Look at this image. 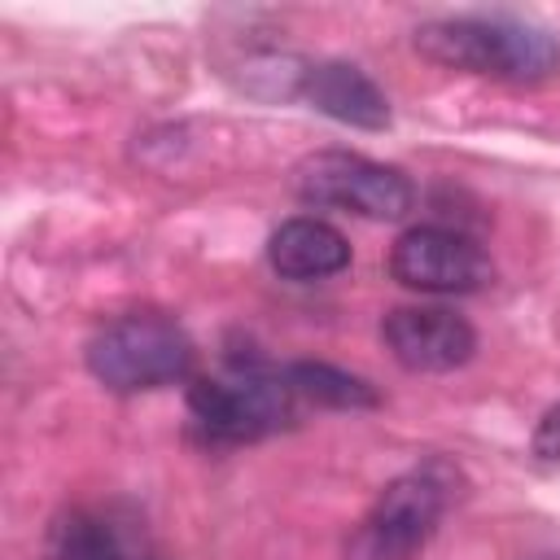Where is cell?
Here are the masks:
<instances>
[{"instance_id": "11", "label": "cell", "mask_w": 560, "mask_h": 560, "mask_svg": "<svg viewBox=\"0 0 560 560\" xmlns=\"http://www.w3.org/2000/svg\"><path fill=\"white\" fill-rule=\"evenodd\" d=\"M52 551L57 560H127L118 538L109 534V525H101L96 516H66L57 529H52Z\"/></svg>"}, {"instance_id": "1", "label": "cell", "mask_w": 560, "mask_h": 560, "mask_svg": "<svg viewBox=\"0 0 560 560\" xmlns=\"http://www.w3.org/2000/svg\"><path fill=\"white\" fill-rule=\"evenodd\" d=\"M416 48L438 66L503 83H542L560 70V35L508 13L424 22L416 31Z\"/></svg>"}, {"instance_id": "8", "label": "cell", "mask_w": 560, "mask_h": 560, "mask_svg": "<svg viewBox=\"0 0 560 560\" xmlns=\"http://www.w3.org/2000/svg\"><path fill=\"white\" fill-rule=\"evenodd\" d=\"M302 92H306V101H311L319 114H328V118H337V122L368 127V131H376V127L389 122V101H385V92H381L359 66L319 61V66L306 70Z\"/></svg>"}, {"instance_id": "10", "label": "cell", "mask_w": 560, "mask_h": 560, "mask_svg": "<svg viewBox=\"0 0 560 560\" xmlns=\"http://www.w3.org/2000/svg\"><path fill=\"white\" fill-rule=\"evenodd\" d=\"M284 381L293 385L298 398H311V402H328V407H376V394L368 381L350 376V372H337L328 363H293L284 372Z\"/></svg>"}, {"instance_id": "6", "label": "cell", "mask_w": 560, "mask_h": 560, "mask_svg": "<svg viewBox=\"0 0 560 560\" xmlns=\"http://www.w3.org/2000/svg\"><path fill=\"white\" fill-rule=\"evenodd\" d=\"M389 271L398 284L420 293H477L494 280V262L486 249L451 228H411L394 241Z\"/></svg>"}, {"instance_id": "12", "label": "cell", "mask_w": 560, "mask_h": 560, "mask_svg": "<svg viewBox=\"0 0 560 560\" xmlns=\"http://www.w3.org/2000/svg\"><path fill=\"white\" fill-rule=\"evenodd\" d=\"M534 455L538 459H560V402L547 407V416L534 429Z\"/></svg>"}, {"instance_id": "3", "label": "cell", "mask_w": 560, "mask_h": 560, "mask_svg": "<svg viewBox=\"0 0 560 560\" xmlns=\"http://www.w3.org/2000/svg\"><path fill=\"white\" fill-rule=\"evenodd\" d=\"M446 512V481L442 468H416L402 472L381 490L372 512L350 538V560H411L438 529Z\"/></svg>"}, {"instance_id": "9", "label": "cell", "mask_w": 560, "mask_h": 560, "mask_svg": "<svg viewBox=\"0 0 560 560\" xmlns=\"http://www.w3.org/2000/svg\"><path fill=\"white\" fill-rule=\"evenodd\" d=\"M267 258L289 280H324V276H337L341 267H350V245L332 223L298 214L271 232Z\"/></svg>"}, {"instance_id": "7", "label": "cell", "mask_w": 560, "mask_h": 560, "mask_svg": "<svg viewBox=\"0 0 560 560\" xmlns=\"http://www.w3.org/2000/svg\"><path fill=\"white\" fill-rule=\"evenodd\" d=\"M385 350L407 372H455L472 359L477 332L464 315L442 306H398L381 324Z\"/></svg>"}, {"instance_id": "4", "label": "cell", "mask_w": 560, "mask_h": 560, "mask_svg": "<svg viewBox=\"0 0 560 560\" xmlns=\"http://www.w3.org/2000/svg\"><path fill=\"white\" fill-rule=\"evenodd\" d=\"M298 197L315 210H350L363 219H398L411 210V184L402 171L359 153H315L298 166Z\"/></svg>"}, {"instance_id": "2", "label": "cell", "mask_w": 560, "mask_h": 560, "mask_svg": "<svg viewBox=\"0 0 560 560\" xmlns=\"http://www.w3.org/2000/svg\"><path fill=\"white\" fill-rule=\"evenodd\" d=\"M88 368L101 385L118 394L136 389H158L192 368V341L188 332L158 311H131L109 319L92 341H88Z\"/></svg>"}, {"instance_id": "5", "label": "cell", "mask_w": 560, "mask_h": 560, "mask_svg": "<svg viewBox=\"0 0 560 560\" xmlns=\"http://www.w3.org/2000/svg\"><path fill=\"white\" fill-rule=\"evenodd\" d=\"M192 420L219 438V442H249L262 433H276L293 420L298 394L284 376L262 372H236V376H210L197 381L188 394Z\"/></svg>"}]
</instances>
